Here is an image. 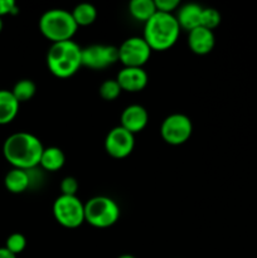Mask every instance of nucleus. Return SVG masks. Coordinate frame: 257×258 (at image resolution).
<instances>
[{"label":"nucleus","mask_w":257,"mask_h":258,"mask_svg":"<svg viewBox=\"0 0 257 258\" xmlns=\"http://www.w3.org/2000/svg\"><path fill=\"white\" fill-rule=\"evenodd\" d=\"M116 81L120 85L121 90L126 92H140L148 85V73L144 68L123 67L117 73Z\"/></svg>","instance_id":"nucleus-11"},{"label":"nucleus","mask_w":257,"mask_h":258,"mask_svg":"<svg viewBox=\"0 0 257 258\" xmlns=\"http://www.w3.org/2000/svg\"><path fill=\"white\" fill-rule=\"evenodd\" d=\"M0 258H17V256L13 254L10 251H8L5 247H0Z\"/></svg>","instance_id":"nucleus-27"},{"label":"nucleus","mask_w":257,"mask_h":258,"mask_svg":"<svg viewBox=\"0 0 257 258\" xmlns=\"http://www.w3.org/2000/svg\"><path fill=\"white\" fill-rule=\"evenodd\" d=\"M19 12L14 0H0V18L4 15L17 14Z\"/></svg>","instance_id":"nucleus-26"},{"label":"nucleus","mask_w":257,"mask_h":258,"mask_svg":"<svg viewBox=\"0 0 257 258\" xmlns=\"http://www.w3.org/2000/svg\"><path fill=\"white\" fill-rule=\"evenodd\" d=\"M47 66L55 77H72L82 67V48L73 40L52 43L47 53Z\"/></svg>","instance_id":"nucleus-3"},{"label":"nucleus","mask_w":257,"mask_h":258,"mask_svg":"<svg viewBox=\"0 0 257 258\" xmlns=\"http://www.w3.org/2000/svg\"><path fill=\"white\" fill-rule=\"evenodd\" d=\"M20 103L12 91L0 90V125H8L17 117Z\"/></svg>","instance_id":"nucleus-16"},{"label":"nucleus","mask_w":257,"mask_h":258,"mask_svg":"<svg viewBox=\"0 0 257 258\" xmlns=\"http://www.w3.org/2000/svg\"><path fill=\"white\" fill-rule=\"evenodd\" d=\"M203 8L198 4H185L179 8L176 12V20L180 27V29H185L188 32L196 29L197 27H201V18Z\"/></svg>","instance_id":"nucleus-14"},{"label":"nucleus","mask_w":257,"mask_h":258,"mask_svg":"<svg viewBox=\"0 0 257 258\" xmlns=\"http://www.w3.org/2000/svg\"><path fill=\"white\" fill-rule=\"evenodd\" d=\"M135 148V135L122 126H116L108 131L105 139V150L111 158L125 159Z\"/></svg>","instance_id":"nucleus-10"},{"label":"nucleus","mask_w":257,"mask_h":258,"mask_svg":"<svg viewBox=\"0 0 257 258\" xmlns=\"http://www.w3.org/2000/svg\"><path fill=\"white\" fill-rule=\"evenodd\" d=\"M149 122V113L141 105H130L121 113V125L131 134H138L146 127Z\"/></svg>","instance_id":"nucleus-12"},{"label":"nucleus","mask_w":257,"mask_h":258,"mask_svg":"<svg viewBox=\"0 0 257 258\" xmlns=\"http://www.w3.org/2000/svg\"><path fill=\"white\" fill-rule=\"evenodd\" d=\"M155 8L156 12L166 13V14H171L176 8L180 7V2L179 0H155Z\"/></svg>","instance_id":"nucleus-25"},{"label":"nucleus","mask_w":257,"mask_h":258,"mask_svg":"<svg viewBox=\"0 0 257 258\" xmlns=\"http://www.w3.org/2000/svg\"><path fill=\"white\" fill-rule=\"evenodd\" d=\"M78 180L73 176H66L60 181V191L62 196H76L78 191Z\"/></svg>","instance_id":"nucleus-24"},{"label":"nucleus","mask_w":257,"mask_h":258,"mask_svg":"<svg viewBox=\"0 0 257 258\" xmlns=\"http://www.w3.org/2000/svg\"><path fill=\"white\" fill-rule=\"evenodd\" d=\"M27 247V238L22 233H13L10 234L5 242V248L12 252L13 254L18 256L22 253Z\"/></svg>","instance_id":"nucleus-23"},{"label":"nucleus","mask_w":257,"mask_h":258,"mask_svg":"<svg viewBox=\"0 0 257 258\" xmlns=\"http://www.w3.org/2000/svg\"><path fill=\"white\" fill-rule=\"evenodd\" d=\"M117 258H136V257L131 256V254H121V256H118Z\"/></svg>","instance_id":"nucleus-28"},{"label":"nucleus","mask_w":257,"mask_h":258,"mask_svg":"<svg viewBox=\"0 0 257 258\" xmlns=\"http://www.w3.org/2000/svg\"><path fill=\"white\" fill-rule=\"evenodd\" d=\"M44 148L35 135L25 131L12 134L3 144L5 160L17 169L32 170L40 163Z\"/></svg>","instance_id":"nucleus-1"},{"label":"nucleus","mask_w":257,"mask_h":258,"mask_svg":"<svg viewBox=\"0 0 257 258\" xmlns=\"http://www.w3.org/2000/svg\"><path fill=\"white\" fill-rule=\"evenodd\" d=\"M35 92H37V86L32 80H28V78L18 81L12 90V93L19 103L28 102V101L32 100Z\"/></svg>","instance_id":"nucleus-20"},{"label":"nucleus","mask_w":257,"mask_h":258,"mask_svg":"<svg viewBox=\"0 0 257 258\" xmlns=\"http://www.w3.org/2000/svg\"><path fill=\"white\" fill-rule=\"evenodd\" d=\"M120 218V207L113 199L105 196L91 198L85 204V219L95 228H108Z\"/></svg>","instance_id":"nucleus-5"},{"label":"nucleus","mask_w":257,"mask_h":258,"mask_svg":"<svg viewBox=\"0 0 257 258\" xmlns=\"http://www.w3.org/2000/svg\"><path fill=\"white\" fill-rule=\"evenodd\" d=\"M3 28H4V23H3V19H2V18H0V33H2Z\"/></svg>","instance_id":"nucleus-29"},{"label":"nucleus","mask_w":257,"mask_h":258,"mask_svg":"<svg viewBox=\"0 0 257 258\" xmlns=\"http://www.w3.org/2000/svg\"><path fill=\"white\" fill-rule=\"evenodd\" d=\"M180 33L175 15L156 12L144 25L143 38L151 50H166L176 43Z\"/></svg>","instance_id":"nucleus-2"},{"label":"nucleus","mask_w":257,"mask_h":258,"mask_svg":"<svg viewBox=\"0 0 257 258\" xmlns=\"http://www.w3.org/2000/svg\"><path fill=\"white\" fill-rule=\"evenodd\" d=\"M118 60V48L115 45L92 44L82 48V66L91 70H103Z\"/></svg>","instance_id":"nucleus-9"},{"label":"nucleus","mask_w":257,"mask_h":258,"mask_svg":"<svg viewBox=\"0 0 257 258\" xmlns=\"http://www.w3.org/2000/svg\"><path fill=\"white\" fill-rule=\"evenodd\" d=\"M4 185L7 188V190L13 194L24 193L32 185L29 171L23 170V169L13 168L5 175Z\"/></svg>","instance_id":"nucleus-15"},{"label":"nucleus","mask_w":257,"mask_h":258,"mask_svg":"<svg viewBox=\"0 0 257 258\" xmlns=\"http://www.w3.org/2000/svg\"><path fill=\"white\" fill-rule=\"evenodd\" d=\"M100 96L105 101H113L120 96V93L122 92L120 85L116 80H106L105 82H102V85L100 86Z\"/></svg>","instance_id":"nucleus-22"},{"label":"nucleus","mask_w":257,"mask_h":258,"mask_svg":"<svg viewBox=\"0 0 257 258\" xmlns=\"http://www.w3.org/2000/svg\"><path fill=\"white\" fill-rule=\"evenodd\" d=\"M216 43L213 30L204 27H197L188 34V45L193 53L198 55L208 54L212 52Z\"/></svg>","instance_id":"nucleus-13"},{"label":"nucleus","mask_w":257,"mask_h":258,"mask_svg":"<svg viewBox=\"0 0 257 258\" xmlns=\"http://www.w3.org/2000/svg\"><path fill=\"white\" fill-rule=\"evenodd\" d=\"M53 216L62 227L75 229L82 226L85 219V204L77 196L60 194L53 203Z\"/></svg>","instance_id":"nucleus-6"},{"label":"nucleus","mask_w":257,"mask_h":258,"mask_svg":"<svg viewBox=\"0 0 257 258\" xmlns=\"http://www.w3.org/2000/svg\"><path fill=\"white\" fill-rule=\"evenodd\" d=\"M77 29L72 13L65 9L47 10L39 19L40 33L52 43L72 40Z\"/></svg>","instance_id":"nucleus-4"},{"label":"nucleus","mask_w":257,"mask_h":258,"mask_svg":"<svg viewBox=\"0 0 257 258\" xmlns=\"http://www.w3.org/2000/svg\"><path fill=\"white\" fill-rule=\"evenodd\" d=\"M72 17L78 27H87V25L95 23L96 18H97V10L92 4L82 3V4H78L77 7H75Z\"/></svg>","instance_id":"nucleus-19"},{"label":"nucleus","mask_w":257,"mask_h":258,"mask_svg":"<svg viewBox=\"0 0 257 258\" xmlns=\"http://www.w3.org/2000/svg\"><path fill=\"white\" fill-rule=\"evenodd\" d=\"M193 133L191 120L184 113H171L161 122L160 134L169 145H181L186 143Z\"/></svg>","instance_id":"nucleus-7"},{"label":"nucleus","mask_w":257,"mask_h":258,"mask_svg":"<svg viewBox=\"0 0 257 258\" xmlns=\"http://www.w3.org/2000/svg\"><path fill=\"white\" fill-rule=\"evenodd\" d=\"M128 13L134 19L146 23L156 13L155 3L153 0H131Z\"/></svg>","instance_id":"nucleus-18"},{"label":"nucleus","mask_w":257,"mask_h":258,"mask_svg":"<svg viewBox=\"0 0 257 258\" xmlns=\"http://www.w3.org/2000/svg\"><path fill=\"white\" fill-rule=\"evenodd\" d=\"M65 153L57 146H50V148H44L43 150L39 165L45 171H58L65 165Z\"/></svg>","instance_id":"nucleus-17"},{"label":"nucleus","mask_w":257,"mask_h":258,"mask_svg":"<svg viewBox=\"0 0 257 258\" xmlns=\"http://www.w3.org/2000/svg\"><path fill=\"white\" fill-rule=\"evenodd\" d=\"M151 48L143 37H130L118 47V60L123 67L143 68L151 55Z\"/></svg>","instance_id":"nucleus-8"},{"label":"nucleus","mask_w":257,"mask_h":258,"mask_svg":"<svg viewBox=\"0 0 257 258\" xmlns=\"http://www.w3.org/2000/svg\"><path fill=\"white\" fill-rule=\"evenodd\" d=\"M221 14L214 8H203L201 18V27L207 28L209 30H213L221 24Z\"/></svg>","instance_id":"nucleus-21"}]
</instances>
